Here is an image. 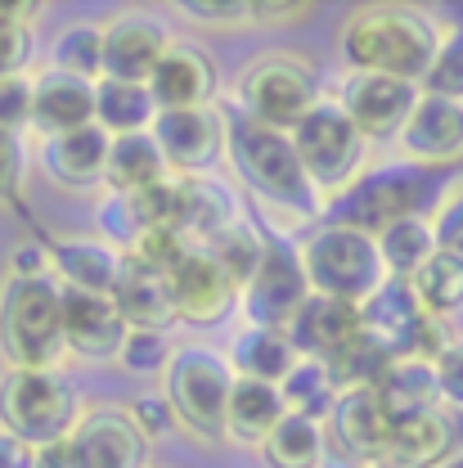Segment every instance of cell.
Returning <instances> with one entry per match:
<instances>
[{
  "label": "cell",
  "mask_w": 463,
  "mask_h": 468,
  "mask_svg": "<svg viewBox=\"0 0 463 468\" xmlns=\"http://www.w3.org/2000/svg\"><path fill=\"white\" fill-rule=\"evenodd\" d=\"M238 221L234 194L212 176H180V239L189 248H207L216 234Z\"/></svg>",
  "instance_id": "26"
},
{
  "label": "cell",
  "mask_w": 463,
  "mask_h": 468,
  "mask_svg": "<svg viewBox=\"0 0 463 468\" xmlns=\"http://www.w3.org/2000/svg\"><path fill=\"white\" fill-rule=\"evenodd\" d=\"M109 189L131 198L158 180H167V158L153 140V131H140V135H117L113 140V154H109Z\"/></svg>",
  "instance_id": "30"
},
{
  "label": "cell",
  "mask_w": 463,
  "mask_h": 468,
  "mask_svg": "<svg viewBox=\"0 0 463 468\" xmlns=\"http://www.w3.org/2000/svg\"><path fill=\"white\" fill-rule=\"evenodd\" d=\"M297 347L284 329H243L234 338V351H230V365L238 378H257V383H284L292 369H297Z\"/></svg>",
  "instance_id": "29"
},
{
  "label": "cell",
  "mask_w": 463,
  "mask_h": 468,
  "mask_svg": "<svg viewBox=\"0 0 463 468\" xmlns=\"http://www.w3.org/2000/svg\"><path fill=\"white\" fill-rule=\"evenodd\" d=\"M18 14H32V5H0V81L23 77L32 58V32Z\"/></svg>",
  "instance_id": "39"
},
{
  "label": "cell",
  "mask_w": 463,
  "mask_h": 468,
  "mask_svg": "<svg viewBox=\"0 0 463 468\" xmlns=\"http://www.w3.org/2000/svg\"><path fill=\"white\" fill-rule=\"evenodd\" d=\"M18 180H23V140L18 131H0V198L18 203Z\"/></svg>",
  "instance_id": "47"
},
{
  "label": "cell",
  "mask_w": 463,
  "mask_h": 468,
  "mask_svg": "<svg viewBox=\"0 0 463 468\" xmlns=\"http://www.w3.org/2000/svg\"><path fill=\"white\" fill-rule=\"evenodd\" d=\"M180 9L203 18V23H247V18H257L252 0H184Z\"/></svg>",
  "instance_id": "46"
},
{
  "label": "cell",
  "mask_w": 463,
  "mask_h": 468,
  "mask_svg": "<svg viewBox=\"0 0 463 468\" xmlns=\"http://www.w3.org/2000/svg\"><path fill=\"white\" fill-rule=\"evenodd\" d=\"M437 198V176L418 163H387L374 172L355 176L347 189L320 212L324 226H342L355 234H387L401 221L423 217V207Z\"/></svg>",
  "instance_id": "3"
},
{
  "label": "cell",
  "mask_w": 463,
  "mask_h": 468,
  "mask_svg": "<svg viewBox=\"0 0 463 468\" xmlns=\"http://www.w3.org/2000/svg\"><path fill=\"white\" fill-rule=\"evenodd\" d=\"M392 365H396L392 351L383 347L374 334H360V338L347 343L324 369H329V378H333V388H338V397H342V392H374V388L392 374Z\"/></svg>",
  "instance_id": "32"
},
{
  "label": "cell",
  "mask_w": 463,
  "mask_h": 468,
  "mask_svg": "<svg viewBox=\"0 0 463 468\" xmlns=\"http://www.w3.org/2000/svg\"><path fill=\"white\" fill-rule=\"evenodd\" d=\"M378 406L387 414V423H409V419H423L432 410H441V388H437V369L423 365V360H396L392 374L374 388Z\"/></svg>",
  "instance_id": "28"
},
{
  "label": "cell",
  "mask_w": 463,
  "mask_h": 468,
  "mask_svg": "<svg viewBox=\"0 0 463 468\" xmlns=\"http://www.w3.org/2000/svg\"><path fill=\"white\" fill-rule=\"evenodd\" d=\"M392 423L378 406L374 392H342L333 410H329V441L333 451H342L351 464H369L378 468L383 451H387Z\"/></svg>",
  "instance_id": "20"
},
{
  "label": "cell",
  "mask_w": 463,
  "mask_h": 468,
  "mask_svg": "<svg viewBox=\"0 0 463 468\" xmlns=\"http://www.w3.org/2000/svg\"><path fill=\"white\" fill-rule=\"evenodd\" d=\"M441 50L432 23L414 9H360L351 14L342 27V55H347L351 72H378V77H401V81H423L432 58Z\"/></svg>",
  "instance_id": "2"
},
{
  "label": "cell",
  "mask_w": 463,
  "mask_h": 468,
  "mask_svg": "<svg viewBox=\"0 0 463 468\" xmlns=\"http://www.w3.org/2000/svg\"><path fill=\"white\" fill-rule=\"evenodd\" d=\"M292 149L301 158V167L310 176V185L324 194H342L355 172H360V154H364V135L355 131L342 104H315L310 113L292 126Z\"/></svg>",
  "instance_id": "8"
},
{
  "label": "cell",
  "mask_w": 463,
  "mask_h": 468,
  "mask_svg": "<svg viewBox=\"0 0 463 468\" xmlns=\"http://www.w3.org/2000/svg\"><path fill=\"white\" fill-rule=\"evenodd\" d=\"M284 397L275 383H257V378H238L230 392V410H226V437L238 446H266L270 432L284 423Z\"/></svg>",
  "instance_id": "27"
},
{
  "label": "cell",
  "mask_w": 463,
  "mask_h": 468,
  "mask_svg": "<svg viewBox=\"0 0 463 468\" xmlns=\"http://www.w3.org/2000/svg\"><path fill=\"white\" fill-rule=\"evenodd\" d=\"M90 122H95V81H81L68 72H46L32 81V126L46 140L90 126Z\"/></svg>",
  "instance_id": "25"
},
{
  "label": "cell",
  "mask_w": 463,
  "mask_h": 468,
  "mask_svg": "<svg viewBox=\"0 0 463 468\" xmlns=\"http://www.w3.org/2000/svg\"><path fill=\"white\" fill-rule=\"evenodd\" d=\"M68 460H72V468H144L149 437L135 428L131 410L100 406L81 414V423L72 428Z\"/></svg>",
  "instance_id": "11"
},
{
  "label": "cell",
  "mask_w": 463,
  "mask_h": 468,
  "mask_svg": "<svg viewBox=\"0 0 463 468\" xmlns=\"http://www.w3.org/2000/svg\"><path fill=\"white\" fill-rule=\"evenodd\" d=\"M77 423V392L58 369H9L0 378V432L46 451L68 441Z\"/></svg>",
  "instance_id": "5"
},
{
  "label": "cell",
  "mask_w": 463,
  "mask_h": 468,
  "mask_svg": "<svg viewBox=\"0 0 463 468\" xmlns=\"http://www.w3.org/2000/svg\"><path fill=\"white\" fill-rule=\"evenodd\" d=\"M41 266H46L41 243H27V248H18V252H14V275H18V280H41V275H46Z\"/></svg>",
  "instance_id": "49"
},
{
  "label": "cell",
  "mask_w": 463,
  "mask_h": 468,
  "mask_svg": "<svg viewBox=\"0 0 463 468\" xmlns=\"http://www.w3.org/2000/svg\"><path fill=\"white\" fill-rule=\"evenodd\" d=\"M441 468H463V451H455V455H450V460H446Z\"/></svg>",
  "instance_id": "50"
},
{
  "label": "cell",
  "mask_w": 463,
  "mask_h": 468,
  "mask_svg": "<svg viewBox=\"0 0 463 468\" xmlns=\"http://www.w3.org/2000/svg\"><path fill=\"white\" fill-rule=\"evenodd\" d=\"M131 419H135V428H140L149 441H153V437H163V432H172V428H180V419H175L167 392H163V397H135Z\"/></svg>",
  "instance_id": "44"
},
{
  "label": "cell",
  "mask_w": 463,
  "mask_h": 468,
  "mask_svg": "<svg viewBox=\"0 0 463 468\" xmlns=\"http://www.w3.org/2000/svg\"><path fill=\"white\" fill-rule=\"evenodd\" d=\"M315 104H320V100H315V77H310V68L289 55L261 58V63H252L247 77H243V109L257 117V122L275 126V131H292Z\"/></svg>",
  "instance_id": "10"
},
{
  "label": "cell",
  "mask_w": 463,
  "mask_h": 468,
  "mask_svg": "<svg viewBox=\"0 0 463 468\" xmlns=\"http://www.w3.org/2000/svg\"><path fill=\"white\" fill-rule=\"evenodd\" d=\"M131 338L113 297L63 289V347L81 360H117Z\"/></svg>",
  "instance_id": "14"
},
{
  "label": "cell",
  "mask_w": 463,
  "mask_h": 468,
  "mask_svg": "<svg viewBox=\"0 0 463 468\" xmlns=\"http://www.w3.org/2000/svg\"><path fill=\"white\" fill-rule=\"evenodd\" d=\"M172 50L163 23L144 18V14H126L104 27V77L109 81H135L149 86V77L158 72L163 55ZM100 77V81H104Z\"/></svg>",
  "instance_id": "16"
},
{
  "label": "cell",
  "mask_w": 463,
  "mask_h": 468,
  "mask_svg": "<svg viewBox=\"0 0 463 468\" xmlns=\"http://www.w3.org/2000/svg\"><path fill=\"white\" fill-rule=\"evenodd\" d=\"M401 149L418 167H446V163L463 158V104L441 100V95H423L401 131Z\"/></svg>",
  "instance_id": "19"
},
{
  "label": "cell",
  "mask_w": 463,
  "mask_h": 468,
  "mask_svg": "<svg viewBox=\"0 0 463 468\" xmlns=\"http://www.w3.org/2000/svg\"><path fill=\"white\" fill-rule=\"evenodd\" d=\"M423 95H441V100H459L463 104V27L441 41V50H437L427 77H423Z\"/></svg>",
  "instance_id": "40"
},
{
  "label": "cell",
  "mask_w": 463,
  "mask_h": 468,
  "mask_svg": "<svg viewBox=\"0 0 463 468\" xmlns=\"http://www.w3.org/2000/svg\"><path fill=\"white\" fill-rule=\"evenodd\" d=\"M409 289H414L418 306H423L427 315L446 320L450 311H459L463 306V261L446 257V252H437V257L409 280Z\"/></svg>",
  "instance_id": "35"
},
{
  "label": "cell",
  "mask_w": 463,
  "mask_h": 468,
  "mask_svg": "<svg viewBox=\"0 0 463 468\" xmlns=\"http://www.w3.org/2000/svg\"><path fill=\"white\" fill-rule=\"evenodd\" d=\"M109 154H113V135L90 122V126L50 135L41 149V167L68 189H86L109 176Z\"/></svg>",
  "instance_id": "23"
},
{
  "label": "cell",
  "mask_w": 463,
  "mask_h": 468,
  "mask_svg": "<svg viewBox=\"0 0 463 468\" xmlns=\"http://www.w3.org/2000/svg\"><path fill=\"white\" fill-rule=\"evenodd\" d=\"M32 122V81L9 77L0 81V131H18Z\"/></svg>",
  "instance_id": "42"
},
{
  "label": "cell",
  "mask_w": 463,
  "mask_h": 468,
  "mask_svg": "<svg viewBox=\"0 0 463 468\" xmlns=\"http://www.w3.org/2000/svg\"><path fill=\"white\" fill-rule=\"evenodd\" d=\"M226 122V149L238 176L270 203L289 207L297 217H320V189L310 185V176L301 167L297 149H292V131H275L266 122L247 113L243 104H221L216 109Z\"/></svg>",
  "instance_id": "1"
},
{
  "label": "cell",
  "mask_w": 463,
  "mask_h": 468,
  "mask_svg": "<svg viewBox=\"0 0 463 468\" xmlns=\"http://www.w3.org/2000/svg\"><path fill=\"white\" fill-rule=\"evenodd\" d=\"M459 410H432L423 419H409V423L392 428L378 468H441L459 451Z\"/></svg>",
  "instance_id": "18"
},
{
  "label": "cell",
  "mask_w": 463,
  "mask_h": 468,
  "mask_svg": "<svg viewBox=\"0 0 463 468\" xmlns=\"http://www.w3.org/2000/svg\"><path fill=\"white\" fill-rule=\"evenodd\" d=\"M63 351V284L14 275L0 289V356L9 369H55Z\"/></svg>",
  "instance_id": "4"
},
{
  "label": "cell",
  "mask_w": 463,
  "mask_h": 468,
  "mask_svg": "<svg viewBox=\"0 0 463 468\" xmlns=\"http://www.w3.org/2000/svg\"><path fill=\"white\" fill-rule=\"evenodd\" d=\"M172 356L175 351L167 347V338H163V334L131 329V338H126V347H121V356H117V365H121V369H131V374H167Z\"/></svg>",
  "instance_id": "41"
},
{
  "label": "cell",
  "mask_w": 463,
  "mask_h": 468,
  "mask_svg": "<svg viewBox=\"0 0 463 468\" xmlns=\"http://www.w3.org/2000/svg\"><path fill=\"white\" fill-rule=\"evenodd\" d=\"M374 243H378V257L387 266V280H414L437 257V234H432V226L423 217L392 226L387 234H378Z\"/></svg>",
  "instance_id": "33"
},
{
  "label": "cell",
  "mask_w": 463,
  "mask_h": 468,
  "mask_svg": "<svg viewBox=\"0 0 463 468\" xmlns=\"http://www.w3.org/2000/svg\"><path fill=\"white\" fill-rule=\"evenodd\" d=\"M158 117V104L149 95V86L135 81H95V126H104L109 135H140L149 131Z\"/></svg>",
  "instance_id": "31"
},
{
  "label": "cell",
  "mask_w": 463,
  "mask_h": 468,
  "mask_svg": "<svg viewBox=\"0 0 463 468\" xmlns=\"http://www.w3.org/2000/svg\"><path fill=\"white\" fill-rule=\"evenodd\" d=\"M432 234H437V252L463 261V189L455 198H446V207H441L437 221H432Z\"/></svg>",
  "instance_id": "43"
},
{
  "label": "cell",
  "mask_w": 463,
  "mask_h": 468,
  "mask_svg": "<svg viewBox=\"0 0 463 468\" xmlns=\"http://www.w3.org/2000/svg\"><path fill=\"white\" fill-rule=\"evenodd\" d=\"M310 292L338 297L351 306H364L374 292L387 284V266L378 257V243L369 234L342 230V226H320L301 248Z\"/></svg>",
  "instance_id": "6"
},
{
  "label": "cell",
  "mask_w": 463,
  "mask_h": 468,
  "mask_svg": "<svg viewBox=\"0 0 463 468\" xmlns=\"http://www.w3.org/2000/svg\"><path fill=\"white\" fill-rule=\"evenodd\" d=\"M149 95L158 104V113L172 109H207L216 95V68L189 41H172V50L163 55L158 72L149 77Z\"/></svg>",
  "instance_id": "21"
},
{
  "label": "cell",
  "mask_w": 463,
  "mask_h": 468,
  "mask_svg": "<svg viewBox=\"0 0 463 468\" xmlns=\"http://www.w3.org/2000/svg\"><path fill=\"white\" fill-rule=\"evenodd\" d=\"M423 100V90L414 81L401 77H378V72H351L347 86H342V109L355 122V131L364 140H387V135H401L405 122L414 117Z\"/></svg>",
  "instance_id": "12"
},
{
  "label": "cell",
  "mask_w": 463,
  "mask_h": 468,
  "mask_svg": "<svg viewBox=\"0 0 463 468\" xmlns=\"http://www.w3.org/2000/svg\"><path fill=\"white\" fill-rule=\"evenodd\" d=\"M306 302H310V275H306L301 248H292L279 234H266V257L243 289V315L257 329H284L289 334V324L297 320V311Z\"/></svg>",
  "instance_id": "9"
},
{
  "label": "cell",
  "mask_w": 463,
  "mask_h": 468,
  "mask_svg": "<svg viewBox=\"0 0 463 468\" xmlns=\"http://www.w3.org/2000/svg\"><path fill=\"white\" fill-rule=\"evenodd\" d=\"M172 292L180 320H189V324H216L238 302V284L221 271V261L207 248H184V257L172 271Z\"/></svg>",
  "instance_id": "15"
},
{
  "label": "cell",
  "mask_w": 463,
  "mask_h": 468,
  "mask_svg": "<svg viewBox=\"0 0 463 468\" xmlns=\"http://www.w3.org/2000/svg\"><path fill=\"white\" fill-rule=\"evenodd\" d=\"M0 468H41V451L9 437V432H0Z\"/></svg>",
  "instance_id": "48"
},
{
  "label": "cell",
  "mask_w": 463,
  "mask_h": 468,
  "mask_svg": "<svg viewBox=\"0 0 463 468\" xmlns=\"http://www.w3.org/2000/svg\"><path fill=\"white\" fill-rule=\"evenodd\" d=\"M279 397H284L289 414H306V419L324 423V414L338 401V388H333V378L320 360H297V369L279 383Z\"/></svg>",
  "instance_id": "36"
},
{
  "label": "cell",
  "mask_w": 463,
  "mask_h": 468,
  "mask_svg": "<svg viewBox=\"0 0 463 468\" xmlns=\"http://www.w3.org/2000/svg\"><path fill=\"white\" fill-rule=\"evenodd\" d=\"M270 468H320L324 460V423L306 414H284V423L261 446Z\"/></svg>",
  "instance_id": "34"
},
{
  "label": "cell",
  "mask_w": 463,
  "mask_h": 468,
  "mask_svg": "<svg viewBox=\"0 0 463 468\" xmlns=\"http://www.w3.org/2000/svg\"><path fill=\"white\" fill-rule=\"evenodd\" d=\"M437 369V388H441V401L450 410H463V343H450L441 351V360L432 365Z\"/></svg>",
  "instance_id": "45"
},
{
  "label": "cell",
  "mask_w": 463,
  "mask_h": 468,
  "mask_svg": "<svg viewBox=\"0 0 463 468\" xmlns=\"http://www.w3.org/2000/svg\"><path fill=\"white\" fill-rule=\"evenodd\" d=\"M55 72L81 77V81H100L104 77V27H95V23L63 27L55 41Z\"/></svg>",
  "instance_id": "37"
},
{
  "label": "cell",
  "mask_w": 463,
  "mask_h": 468,
  "mask_svg": "<svg viewBox=\"0 0 463 468\" xmlns=\"http://www.w3.org/2000/svg\"><path fill=\"white\" fill-rule=\"evenodd\" d=\"M126 257V252H121ZM117 311L131 329H144V334H163L167 324L180 320L175 311V292H172V275L167 271H153L135 257L121 261V280H117V292H113Z\"/></svg>",
  "instance_id": "22"
},
{
  "label": "cell",
  "mask_w": 463,
  "mask_h": 468,
  "mask_svg": "<svg viewBox=\"0 0 463 468\" xmlns=\"http://www.w3.org/2000/svg\"><path fill=\"white\" fill-rule=\"evenodd\" d=\"M149 131L167 158V172L180 176H203L226 144V122L216 109H172L153 117Z\"/></svg>",
  "instance_id": "13"
},
{
  "label": "cell",
  "mask_w": 463,
  "mask_h": 468,
  "mask_svg": "<svg viewBox=\"0 0 463 468\" xmlns=\"http://www.w3.org/2000/svg\"><path fill=\"white\" fill-rule=\"evenodd\" d=\"M238 383L234 365L207 347H180L167 365V401L180 428L198 437H226V410Z\"/></svg>",
  "instance_id": "7"
},
{
  "label": "cell",
  "mask_w": 463,
  "mask_h": 468,
  "mask_svg": "<svg viewBox=\"0 0 463 468\" xmlns=\"http://www.w3.org/2000/svg\"><path fill=\"white\" fill-rule=\"evenodd\" d=\"M360 334H364L360 306L338 302V297H320V292H310V302L297 311V320L289 324V338L297 347V356L301 360H320V365H329Z\"/></svg>",
  "instance_id": "17"
},
{
  "label": "cell",
  "mask_w": 463,
  "mask_h": 468,
  "mask_svg": "<svg viewBox=\"0 0 463 468\" xmlns=\"http://www.w3.org/2000/svg\"><path fill=\"white\" fill-rule=\"evenodd\" d=\"M37 243L50 248L58 271V284L77 292H100V297H113L117 280H121V252L113 243H95V239H63V243H50L46 234H37Z\"/></svg>",
  "instance_id": "24"
},
{
  "label": "cell",
  "mask_w": 463,
  "mask_h": 468,
  "mask_svg": "<svg viewBox=\"0 0 463 468\" xmlns=\"http://www.w3.org/2000/svg\"><path fill=\"white\" fill-rule=\"evenodd\" d=\"M207 252L221 261V271L230 275L238 292L247 289V280L257 275V266H261V257H266V234L252 230V226H243V221H234L226 234H216L212 243H207Z\"/></svg>",
  "instance_id": "38"
}]
</instances>
